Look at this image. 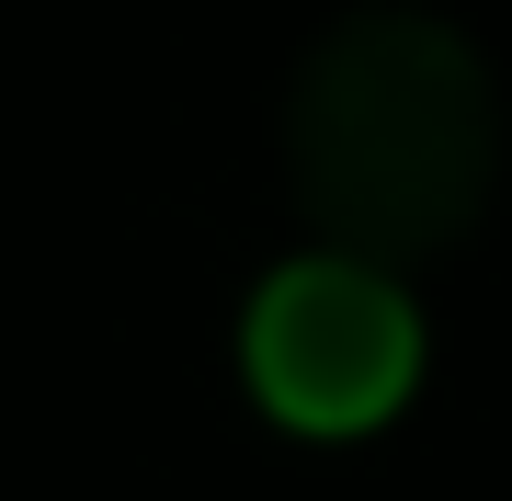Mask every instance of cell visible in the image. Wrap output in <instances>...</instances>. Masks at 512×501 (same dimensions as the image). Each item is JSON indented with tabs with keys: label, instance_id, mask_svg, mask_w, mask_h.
Listing matches in <instances>:
<instances>
[{
	"label": "cell",
	"instance_id": "cell-1",
	"mask_svg": "<svg viewBox=\"0 0 512 501\" xmlns=\"http://www.w3.org/2000/svg\"><path fill=\"white\" fill-rule=\"evenodd\" d=\"M285 183L319 251L433 262L478 228L501 183V92L490 57L433 12H353L285 92Z\"/></svg>",
	"mask_w": 512,
	"mask_h": 501
},
{
	"label": "cell",
	"instance_id": "cell-2",
	"mask_svg": "<svg viewBox=\"0 0 512 501\" xmlns=\"http://www.w3.org/2000/svg\"><path fill=\"white\" fill-rule=\"evenodd\" d=\"M239 376H251V399L274 410L285 433L342 445V433H376L387 410L410 399L421 319H410L387 262L308 251V262H285L251 297V319H239Z\"/></svg>",
	"mask_w": 512,
	"mask_h": 501
}]
</instances>
